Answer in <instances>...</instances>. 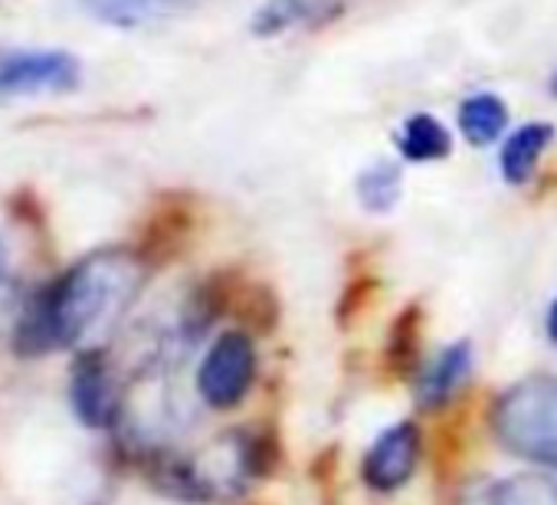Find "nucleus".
I'll list each match as a JSON object with an SVG mask.
<instances>
[{
    "label": "nucleus",
    "mask_w": 557,
    "mask_h": 505,
    "mask_svg": "<svg viewBox=\"0 0 557 505\" xmlns=\"http://www.w3.org/2000/svg\"><path fill=\"white\" fill-rule=\"evenodd\" d=\"M145 286V263L128 249H99L79 260L34 306L21 329L27 352L79 348L92 352L115 332Z\"/></svg>",
    "instance_id": "1"
},
{
    "label": "nucleus",
    "mask_w": 557,
    "mask_h": 505,
    "mask_svg": "<svg viewBox=\"0 0 557 505\" xmlns=\"http://www.w3.org/2000/svg\"><path fill=\"white\" fill-rule=\"evenodd\" d=\"M492 430L515 456L557 472V381L534 374L511 384L492 407Z\"/></svg>",
    "instance_id": "2"
},
{
    "label": "nucleus",
    "mask_w": 557,
    "mask_h": 505,
    "mask_svg": "<svg viewBox=\"0 0 557 505\" xmlns=\"http://www.w3.org/2000/svg\"><path fill=\"white\" fill-rule=\"evenodd\" d=\"M256 381V348L246 332H223L203 355L197 371V391L207 407H236Z\"/></svg>",
    "instance_id": "3"
},
{
    "label": "nucleus",
    "mask_w": 557,
    "mask_h": 505,
    "mask_svg": "<svg viewBox=\"0 0 557 505\" xmlns=\"http://www.w3.org/2000/svg\"><path fill=\"white\" fill-rule=\"evenodd\" d=\"M70 397L86 427H112L122 417V387L99 352H83L73 368Z\"/></svg>",
    "instance_id": "4"
},
{
    "label": "nucleus",
    "mask_w": 557,
    "mask_h": 505,
    "mask_svg": "<svg viewBox=\"0 0 557 505\" xmlns=\"http://www.w3.org/2000/svg\"><path fill=\"white\" fill-rule=\"evenodd\" d=\"M420 463V430L413 423H394L364 453L361 476L374 492H397L417 472Z\"/></svg>",
    "instance_id": "5"
},
{
    "label": "nucleus",
    "mask_w": 557,
    "mask_h": 505,
    "mask_svg": "<svg viewBox=\"0 0 557 505\" xmlns=\"http://www.w3.org/2000/svg\"><path fill=\"white\" fill-rule=\"evenodd\" d=\"M79 79V63L66 53H27L0 63V96L63 93Z\"/></svg>",
    "instance_id": "6"
},
{
    "label": "nucleus",
    "mask_w": 557,
    "mask_h": 505,
    "mask_svg": "<svg viewBox=\"0 0 557 505\" xmlns=\"http://www.w3.org/2000/svg\"><path fill=\"white\" fill-rule=\"evenodd\" d=\"M342 11H345V0H265V4L252 14V34L272 40L289 30L329 24Z\"/></svg>",
    "instance_id": "7"
},
{
    "label": "nucleus",
    "mask_w": 557,
    "mask_h": 505,
    "mask_svg": "<svg viewBox=\"0 0 557 505\" xmlns=\"http://www.w3.org/2000/svg\"><path fill=\"white\" fill-rule=\"evenodd\" d=\"M472 371V348L469 342H459V345H449L420 378L417 384V401L430 410L443 407L456 391L459 384L466 381V374Z\"/></svg>",
    "instance_id": "8"
},
{
    "label": "nucleus",
    "mask_w": 557,
    "mask_h": 505,
    "mask_svg": "<svg viewBox=\"0 0 557 505\" xmlns=\"http://www.w3.org/2000/svg\"><path fill=\"white\" fill-rule=\"evenodd\" d=\"M550 141H554V128L547 122H528L518 132H511V138L502 145V155H498L502 177L508 184H528Z\"/></svg>",
    "instance_id": "9"
},
{
    "label": "nucleus",
    "mask_w": 557,
    "mask_h": 505,
    "mask_svg": "<svg viewBox=\"0 0 557 505\" xmlns=\"http://www.w3.org/2000/svg\"><path fill=\"white\" fill-rule=\"evenodd\" d=\"M459 132L472 148H488L502 138L508 125V106L495 93H475L459 106Z\"/></svg>",
    "instance_id": "10"
},
{
    "label": "nucleus",
    "mask_w": 557,
    "mask_h": 505,
    "mask_svg": "<svg viewBox=\"0 0 557 505\" xmlns=\"http://www.w3.org/2000/svg\"><path fill=\"white\" fill-rule=\"evenodd\" d=\"M397 148L407 161H440L453 151V135L436 115L417 112L404 122L397 135Z\"/></svg>",
    "instance_id": "11"
},
{
    "label": "nucleus",
    "mask_w": 557,
    "mask_h": 505,
    "mask_svg": "<svg viewBox=\"0 0 557 505\" xmlns=\"http://www.w3.org/2000/svg\"><path fill=\"white\" fill-rule=\"evenodd\" d=\"M400 187L404 177L394 161H377L358 174V200L371 213H387L400 200Z\"/></svg>",
    "instance_id": "12"
},
{
    "label": "nucleus",
    "mask_w": 557,
    "mask_h": 505,
    "mask_svg": "<svg viewBox=\"0 0 557 505\" xmlns=\"http://www.w3.org/2000/svg\"><path fill=\"white\" fill-rule=\"evenodd\" d=\"M495 505H557V479L544 472H518L492 485Z\"/></svg>",
    "instance_id": "13"
},
{
    "label": "nucleus",
    "mask_w": 557,
    "mask_h": 505,
    "mask_svg": "<svg viewBox=\"0 0 557 505\" xmlns=\"http://www.w3.org/2000/svg\"><path fill=\"white\" fill-rule=\"evenodd\" d=\"M89 8L109 24L135 27V24L151 21L161 11V0H89Z\"/></svg>",
    "instance_id": "14"
},
{
    "label": "nucleus",
    "mask_w": 557,
    "mask_h": 505,
    "mask_svg": "<svg viewBox=\"0 0 557 505\" xmlns=\"http://www.w3.org/2000/svg\"><path fill=\"white\" fill-rule=\"evenodd\" d=\"M459 505H495V498H492V485H469Z\"/></svg>",
    "instance_id": "15"
},
{
    "label": "nucleus",
    "mask_w": 557,
    "mask_h": 505,
    "mask_svg": "<svg viewBox=\"0 0 557 505\" xmlns=\"http://www.w3.org/2000/svg\"><path fill=\"white\" fill-rule=\"evenodd\" d=\"M547 338L557 345V296H554V303H550V309H547Z\"/></svg>",
    "instance_id": "16"
},
{
    "label": "nucleus",
    "mask_w": 557,
    "mask_h": 505,
    "mask_svg": "<svg viewBox=\"0 0 557 505\" xmlns=\"http://www.w3.org/2000/svg\"><path fill=\"white\" fill-rule=\"evenodd\" d=\"M4 273H8V249L0 243V280H4Z\"/></svg>",
    "instance_id": "17"
},
{
    "label": "nucleus",
    "mask_w": 557,
    "mask_h": 505,
    "mask_svg": "<svg viewBox=\"0 0 557 505\" xmlns=\"http://www.w3.org/2000/svg\"><path fill=\"white\" fill-rule=\"evenodd\" d=\"M547 89H550V96H557V70L550 73V79H547Z\"/></svg>",
    "instance_id": "18"
}]
</instances>
